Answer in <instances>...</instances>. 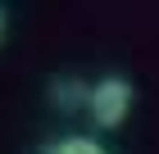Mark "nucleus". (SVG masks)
Returning <instances> with one entry per match:
<instances>
[{"mask_svg": "<svg viewBox=\"0 0 159 154\" xmlns=\"http://www.w3.org/2000/svg\"><path fill=\"white\" fill-rule=\"evenodd\" d=\"M50 104L59 113H77V109H91V86L82 77H55L50 82Z\"/></svg>", "mask_w": 159, "mask_h": 154, "instance_id": "2", "label": "nucleus"}, {"mask_svg": "<svg viewBox=\"0 0 159 154\" xmlns=\"http://www.w3.org/2000/svg\"><path fill=\"white\" fill-rule=\"evenodd\" d=\"M59 150H64V154H109L105 145L96 141V136H64Z\"/></svg>", "mask_w": 159, "mask_h": 154, "instance_id": "3", "label": "nucleus"}, {"mask_svg": "<svg viewBox=\"0 0 159 154\" xmlns=\"http://www.w3.org/2000/svg\"><path fill=\"white\" fill-rule=\"evenodd\" d=\"M132 100H136V91L127 77H100V82H91V109L86 113L100 131H118L132 113Z\"/></svg>", "mask_w": 159, "mask_h": 154, "instance_id": "1", "label": "nucleus"}, {"mask_svg": "<svg viewBox=\"0 0 159 154\" xmlns=\"http://www.w3.org/2000/svg\"><path fill=\"white\" fill-rule=\"evenodd\" d=\"M41 154H64V150H59V141H55V145H46V150H41Z\"/></svg>", "mask_w": 159, "mask_h": 154, "instance_id": "5", "label": "nucleus"}, {"mask_svg": "<svg viewBox=\"0 0 159 154\" xmlns=\"http://www.w3.org/2000/svg\"><path fill=\"white\" fill-rule=\"evenodd\" d=\"M5 23H9V14H5V5H0V36H5Z\"/></svg>", "mask_w": 159, "mask_h": 154, "instance_id": "4", "label": "nucleus"}]
</instances>
